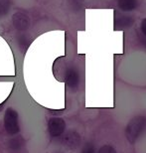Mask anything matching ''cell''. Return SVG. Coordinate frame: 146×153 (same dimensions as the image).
Instances as JSON below:
<instances>
[{"instance_id":"8fae6325","label":"cell","mask_w":146,"mask_h":153,"mask_svg":"<svg viewBox=\"0 0 146 153\" xmlns=\"http://www.w3.org/2000/svg\"><path fill=\"white\" fill-rule=\"evenodd\" d=\"M141 32L143 33V35L146 37V18L145 19L142 20V22H141Z\"/></svg>"},{"instance_id":"9c48e42d","label":"cell","mask_w":146,"mask_h":153,"mask_svg":"<svg viewBox=\"0 0 146 153\" xmlns=\"http://www.w3.org/2000/svg\"><path fill=\"white\" fill-rule=\"evenodd\" d=\"M10 8V5L7 0H0V13H5L8 9Z\"/></svg>"},{"instance_id":"30bf717a","label":"cell","mask_w":146,"mask_h":153,"mask_svg":"<svg viewBox=\"0 0 146 153\" xmlns=\"http://www.w3.org/2000/svg\"><path fill=\"white\" fill-rule=\"evenodd\" d=\"M82 153H96L95 146L92 143H87L84 145V147L83 148V150H82Z\"/></svg>"},{"instance_id":"5b68a950","label":"cell","mask_w":146,"mask_h":153,"mask_svg":"<svg viewBox=\"0 0 146 153\" xmlns=\"http://www.w3.org/2000/svg\"><path fill=\"white\" fill-rule=\"evenodd\" d=\"M117 5L122 11L129 12L137 7V0H117Z\"/></svg>"},{"instance_id":"52a82bcc","label":"cell","mask_w":146,"mask_h":153,"mask_svg":"<svg viewBox=\"0 0 146 153\" xmlns=\"http://www.w3.org/2000/svg\"><path fill=\"white\" fill-rule=\"evenodd\" d=\"M66 142H67V144L69 146H71V147L78 146L79 143H80V136H79L77 133H70L69 135L66 137Z\"/></svg>"},{"instance_id":"277c9868","label":"cell","mask_w":146,"mask_h":153,"mask_svg":"<svg viewBox=\"0 0 146 153\" xmlns=\"http://www.w3.org/2000/svg\"><path fill=\"white\" fill-rule=\"evenodd\" d=\"M13 25L18 30H26L29 26V19L25 14L16 13L13 16Z\"/></svg>"},{"instance_id":"7a4b0ae2","label":"cell","mask_w":146,"mask_h":153,"mask_svg":"<svg viewBox=\"0 0 146 153\" xmlns=\"http://www.w3.org/2000/svg\"><path fill=\"white\" fill-rule=\"evenodd\" d=\"M4 125L6 130L9 133L14 134L19 131V125H18V114L17 112L13 111L12 108L7 109L5 114L4 118Z\"/></svg>"},{"instance_id":"8992f818","label":"cell","mask_w":146,"mask_h":153,"mask_svg":"<svg viewBox=\"0 0 146 153\" xmlns=\"http://www.w3.org/2000/svg\"><path fill=\"white\" fill-rule=\"evenodd\" d=\"M67 82H68V85L72 88L77 87L79 84L78 73L74 71V70H71V71L68 73V75H67Z\"/></svg>"},{"instance_id":"6da1fadb","label":"cell","mask_w":146,"mask_h":153,"mask_svg":"<svg viewBox=\"0 0 146 153\" xmlns=\"http://www.w3.org/2000/svg\"><path fill=\"white\" fill-rule=\"evenodd\" d=\"M146 130V116L137 115L128 122L125 129L126 138L130 143H134Z\"/></svg>"},{"instance_id":"ba28073f","label":"cell","mask_w":146,"mask_h":153,"mask_svg":"<svg viewBox=\"0 0 146 153\" xmlns=\"http://www.w3.org/2000/svg\"><path fill=\"white\" fill-rule=\"evenodd\" d=\"M97 153H117V152H116V150H115L113 147H112L111 145H107V144H106V145L102 146Z\"/></svg>"},{"instance_id":"3957f363","label":"cell","mask_w":146,"mask_h":153,"mask_svg":"<svg viewBox=\"0 0 146 153\" xmlns=\"http://www.w3.org/2000/svg\"><path fill=\"white\" fill-rule=\"evenodd\" d=\"M49 132L52 136H60L66 128V123L62 118L54 117L49 121Z\"/></svg>"}]
</instances>
